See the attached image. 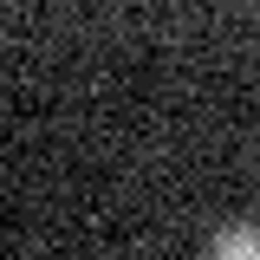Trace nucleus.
Wrapping results in <instances>:
<instances>
[{
	"label": "nucleus",
	"mask_w": 260,
	"mask_h": 260,
	"mask_svg": "<svg viewBox=\"0 0 260 260\" xmlns=\"http://www.w3.org/2000/svg\"><path fill=\"white\" fill-rule=\"evenodd\" d=\"M202 260H260V221H228Z\"/></svg>",
	"instance_id": "nucleus-1"
}]
</instances>
